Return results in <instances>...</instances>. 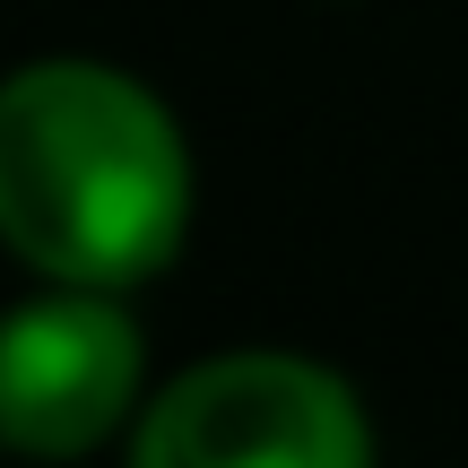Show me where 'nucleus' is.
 <instances>
[{
  "instance_id": "1",
  "label": "nucleus",
  "mask_w": 468,
  "mask_h": 468,
  "mask_svg": "<svg viewBox=\"0 0 468 468\" xmlns=\"http://www.w3.org/2000/svg\"><path fill=\"white\" fill-rule=\"evenodd\" d=\"M191 234V139L148 79L44 52L0 79V251L52 286L131 295Z\"/></svg>"
},
{
  "instance_id": "2",
  "label": "nucleus",
  "mask_w": 468,
  "mask_h": 468,
  "mask_svg": "<svg viewBox=\"0 0 468 468\" xmlns=\"http://www.w3.org/2000/svg\"><path fill=\"white\" fill-rule=\"evenodd\" d=\"M122 468H373V417L303 347H218L148 390Z\"/></svg>"
},
{
  "instance_id": "3",
  "label": "nucleus",
  "mask_w": 468,
  "mask_h": 468,
  "mask_svg": "<svg viewBox=\"0 0 468 468\" xmlns=\"http://www.w3.org/2000/svg\"><path fill=\"white\" fill-rule=\"evenodd\" d=\"M148 408V338L104 286H52L0 313V452L35 468L96 460Z\"/></svg>"
}]
</instances>
